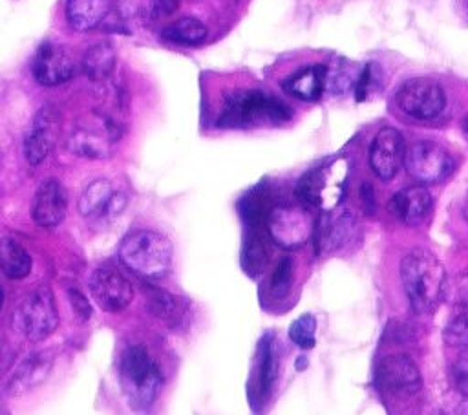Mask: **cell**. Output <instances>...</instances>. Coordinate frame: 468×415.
I'll return each mask as SVG.
<instances>
[{
    "instance_id": "cell-1",
    "label": "cell",
    "mask_w": 468,
    "mask_h": 415,
    "mask_svg": "<svg viewBox=\"0 0 468 415\" xmlns=\"http://www.w3.org/2000/svg\"><path fill=\"white\" fill-rule=\"evenodd\" d=\"M400 278L411 309L417 314L433 313L448 293L446 271L433 252L417 247L400 261Z\"/></svg>"
},
{
    "instance_id": "cell-2",
    "label": "cell",
    "mask_w": 468,
    "mask_h": 415,
    "mask_svg": "<svg viewBox=\"0 0 468 415\" xmlns=\"http://www.w3.org/2000/svg\"><path fill=\"white\" fill-rule=\"evenodd\" d=\"M174 249L166 236L157 230L139 229L124 236L119 247L121 261L135 274L159 280L172 269Z\"/></svg>"
},
{
    "instance_id": "cell-3",
    "label": "cell",
    "mask_w": 468,
    "mask_h": 415,
    "mask_svg": "<svg viewBox=\"0 0 468 415\" xmlns=\"http://www.w3.org/2000/svg\"><path fill=\"white\" fill-rule=\"evenodd\" d=\"M119 377L128 406L135 411L148 410L155 402L163 386V377L157 364L141 346H130L122 353Z\"/></svg>"
},
{
    "instance_id": "cell-4",
    "label": "cell",
    "mask_w": 468,
    "mask_h": 415,
    "mask_svg": "<svg viewBox=\"0 0 468 415\" xmlns=\"http://www.w3.org/2000/svg\"><path fill=\"white\" fill-rule=\"evenodd\" d=\"M289 119L291 110L283 102L258 90H239L230 93L219 113V124L229 128L278 124Z\"/></svg>"
},
{
    "instance_id": "cell-5",
    "label": "cell",
    "mask_w": 468,
    "mask_h": 415,
    "mask_svg": "<svg viewBox=\"0 0 468 415\" xmlns=\"http://www.w3.org/2000/svg\"><path fill=\"white\" fill-rule=\"evenodd\" d=\"M347 174L349 163L344 157L327 161L313 168L300 179L296 194L302 201L318 207L325 212H331L340 205L346 194Z\"/></svg>"
},
{
    "instance_id": "cell-6",
    "label": "cell",
    "mask_w": 468,
    "mask_h": 415,
    "mask_svg": "<svg viewBox=\"0 0 468 415\" xmlns=\"http://www.w3.org/2000/svg\"><path fill=\"white\" fill-rule=\"evenodd\" d=\"M15 329L31 342L46 340L58 325V311L53 291L48 285H37L22 296L13 313Z\"/></svg>"
},
{
    "instance_id": "cell-7",
    "label": "cell",
    "mask_w": 468,
    "mask_h": 415,
    "mask_svg": "<svg viewBox=\"0 0 468 415\" xmlns=\"http://www.w3.org/2000/svg\"><path fill=\"white\" fill-rule=\"evenodd\" d=\"M404 166L408 174L420 185L439 183L452 174L453 157L437 141L424 139V141L413 143L406 150Z\"/></svg>"
},
{
    "instance_id": "cell-8",
    "label": "cell",
    "mask_w": 468,
    "mask_h": 415,
    "mask_svg": "<svg viewBox=\"0 0 468 415\" xmlns=\"http://www.w3.org/2000/svg\"><path fill=\"white\" fill-rule=\"evenodd\" d=\"M397 106L417 121H430L437 117L446 104V95L439 82L424 77L410 79L406 80L397 95H395Z\"/></svg>"
},
{
    "instance_id": "cell-9",
    "label": "cell",
    "mask_w": 468,
    "mask_h": 415,
    "mask_svg": "<svg viewBox=\"0 0 468 415\" xmlns=\"http://www.w3.org/2000/svg\"><path fill=\"white\" fill-rule=\"evenodd\" d=\"M267 230L276 245L283 249H296L309 239L313 232V219L300 205H276L267 214Z\"/></svg>"
},
{
    "instance_id": "cell-10",
    "label": "cell",
    "mask_w": 468,
    "mask_h": 415,
    "mask_svg": "<svg viewBox=\"0 0 468 415\" xmlns=\"http://www.w3.org/2000/svg\"><path fill=\"white\" fill-rule=\"evenodd\" d=\"M88 287L95 303L106 313H119L133 300V287L124 274L112 267H99L90 274Z\"/></svg>"
},
{
    "instance_id": "cell-11",
    "label": "cell",
    "mask_w": 468,
    "mask_h": 415,
    "mask_svg": "<svg viewBox=\"0 0 468 415\" xmlns=\"http://www.w3.org/2000/svg\"><path fill=\"white\" fill-rule=\"evenodd\" d=\"M126 194L117 190L108 179L91 181L79 197V212L86 219L108 221L119 216L126 207Z\"/></svg>"
},
{
    "instance_id": "cell-12",
    "label": "cell",
    "mask_w": 468,
    "mask_h": 415,
    "mask_svg": "<svg viewBox=\"0 0 468 415\" xmlns=\"http://www.w3.org/2000/svg\"><path fill=\"white\" fill-rule=\"evenodd\" d=\"M33 77L42 86H58L68 82L75 73L71 53L57 42H42L33 57Z\"/></svg>"
},
{
    "instance_id": "cell-13",
    "label": "cell",
    "mask_w": 468,
    "mask_h": 415,
    "mask_svg": "<svg viewBox=\"0 0 468 415\" xmlns=\"http://www.w3.org/2000/svg\"><path fill=\"white\" fill-rule=\"evenodd\" d=\"M404 155L406 148L400 132L386 126L380 132H377V135L371 141L369 166L378 179L389 181L397 176L399 168L402 166Z\"/></svg>"
},
{
    "instance_id": "cell-14",
    "label": "cell",
    "mask_w": 468,
    "mask_h": 415,
    "mask_svg": "<svg viewBox=\"0 0 468 415\" xmlns=\"http://www.w3.org/2000/svg\"><path fill=\"white\" fill-rule=\"evenodd\" d=\"M377 378L382 389L397 395H411L420 388L419 369L406 355H389L382 358Z\"/></svg>"
},
{
    "instance_id": "cell-15",
    "label": "cell",
    "mask_w": 468,
    "mask_h": 415,
    "mask_svg": "<svg viewBox=\"0 0 468 415\" xmlns=\"http://www.w3.org/2000/svg\"><path fill=\"white\" fill-rule=\"evenodd\" d=\"M68 210V196L57 179H46L37 188L31 201V218L44 229L57 227Z\"/></svg>"
},
{
    "instance_id": "cell-16",
    "label": "cell",
    "mask_w": 468,
    "mask_h": 415,
    "mask_svg": "<svg viewBox=\"0 0 468 415\" xmlns=\"http://www.w3.org/2000/svg\"><path fill=\"white\" fill-rule=\"evenodd\" d=\"M431 208V196L424 185L404 186L389 199V212L404 225L415 227L426 219Z\"/></svg>"
},
{
    "instance_id": "cell-17",
    "label": "cell",
    "mask_w": 468,
    "mask_h": 415,
    "mask_svg": "<svg viewBox=\"0 0 468 415\" xmlns=\"http://www.w3.org/2000/svg\"><path fill=\"white\" fill-rule=\"evenodd\" d=\"M53 369V355L49 351H38L29 355L18 364L13 377L9 378L7 391L11 395H24L38 388Z\"/></svg>"
},
{
    "instance_id": "cell-18",
    "label": "cell",
    "mask_w": 468,
    "mask_h": 415,
    "mask_svg": "<svg viewBox=\"0 0 468 415\" xmlns=\"http://www.w3.org/2000/svg\"><path fill=\"white\" fill-rule=\"evenodd\" d=\"M327 84V68L322 64L307 66L283 80V91L300 101H316Z\"/></svg>"
},
{
    "instance_id": "cell-19",
    "label": "cell",
    "mask_w": 468,
    "mask_h": 415,
    "mask_svg": "<svg viewBox=\"0 0 468 415\" xmlns=\"http://www.w3.org/2000/svg\"><path fill=\"white\" fill-rule=\"evenodd\" d=\"M53 113L51 110L44 108L37 113L31 130L26 135V143H24V154L26 159L31 165H38L46 159V155L49 154L51 146H53Z\"/></svg>"
},
{
    "instance_id": "cell-20",
    "label": "cell",
    "mask_w": 468,
    "mask_h": 415,
    "mask_svg": "<svg viewBox=\"0 0 468 415\" xmlns=\"http://www.w3.org/2000/svg\"><path fill=\"white\" fill-rule=\"evenodd\" d=\"M112 0H68L66 16L77 31L97 27L110 13Z\"/></svg>"
},
{
    "instance_id": "cell-21",
    "label": "cell",
    "mask_w": 468,
    "mask_h": 415,
    "mask_svg": "<svg viewBox=\"0 0 468 415\" xmlns=\"http://www.w3.org/2000/svg\"><path fill=\"white\" fill-rule=\"evenodd\" d=\"M256 384L252 386L254 391V404H263L271 393L274 377H276V355L272 336H265L258 347L256 358Z\"/></svg>"
},
{
    "instance_id": "cell-22",
    "label": "cell",
    "mask_w": 468,
    "mask_h": 415,
    "mask_svg": "<svg viewBox=\"0 0 468 415\" xmlns=\"http://www.w3.org/2000/svg\"><path fill=\"white\" fill-rule=\"evenodd\" d=\"M0 271L11 280H22L31 272V256L13 238H0Z\"/></svg>"
},
{
    "instance_id": "cell-23",
    "label": "cell",
    "mask_w": 468,
    "mask_h": 415,
    "mask_svg": "<svg viewBox=\"0 0 468 415\" xmlns=\"http://www.w3.org/2000/svg\"><path fill=\"white\" fill-rule=\"evenodd\" d=\"M355 230H356V223L351 214L342 212L333 218L329 216L324 219V225L320 229V245L329 250L340 249L353 239Z\"/></svg>"
},
{
    "instance_id": "cell-24",
    "label": "cell",
    "mask_w": 468,
    "mask_h": 415,
    "mask_svg": "<svg viewBox=\"0 0 468 415\" xmlns=\"http://www.w3.org/2000/svg\"><path fill=\"white\" fill-rule=\"evenodd\" d=\"M205 37H207L205 24L192 16H183V18L168 24L161 33V38L165 42L177 44V46H196V44L203 42Z\"/></svg>"
},
{
    "instance_id": "cell-25",
    "label": "cell",
    "mask_w": 468,
    "mask_h": 415,
    "mask_svg": "<svg viewBox=\"0 0 468 415\" xmlns=\"http://www.w3.org/2000/svg\"><path fill=\"white\" fill-rule=\"evenodd\" d=\"M115 68V51L110 44L101 42L97 46H91L84 59H82V69L90 80H106Z\"/></svg>"
},
{
    "instance_id": "cell-26",
    "label": "cell",
    "mask_w": 468,
    "mask_h": 415,
    "mask_svg": "<svg viewBox=\"0 0 468 415\" xmlns=\"http://www.w3.org/2000/svg\"><path fill=\"white\" fill-rule=\"evenodd\" d=\"M112 143V139L102 137L99 133H93L90 130H75L71 139H69V148L77 154V155H84V157H106L108 155V144Z\"/></svg>"
},
{
    "instance_id": "cell-27",
    "label": "cell",
    "mask_w": 468,
    "mask_h": 415,
    "mask_svg": "<svg viewBox=\"0 0 468 415\" xmlns=\"http://www.w3.org/2000/svg\"><path fill=\"white\" fill-rule=\"evenodd\" d=\"M267 263V245L265 239L254 232L247 238L245 249H243V265L249 272L258 274Z\"/></svg>"
},
{
    "instance_id": "cell-28",
    "label": "cell",
    "mask_w": 468,
    "mask_h": 415,
    "mask_svg": "<svg viewBox=\"0 0 468 415\" xmlns=\"http://www.w3.org/2000/svg\"><path fill=\"white\" fill-rule=\"evenodd\" d=\"M316 320L313 314L305 313L296 318L289 327V338L302 349H311L316 344Z\"/></svg>"
},
{
    "instance_id": "cell-29",
    "label": "cell",
    "mask_w": 468,
    "mask_h": 415,
    "mask_svg": "<svg viewBox=\"0 0 468 415\" xmlns=\"http://www.w3.org/2000/svg\"><path fill=\"white\" fill-rule=\"evenodd\" d=\"M444 340L453 347L468 349V313H461L446 324Z\"/></svg>"
},
{
    "instance_id": "cell-30",
    "label": "cell",
    "mask_w": 468,
    "mask_h": 415,
    "mask_svg": "<svg viewBox=\"0 0 468 415\" xmlns=\"http://www.w3.org/2000/svg\"><path fill=\"white\" fill-rule=\"evenodd\" d=\"M292 282V261L289 258H282L276 265L272 278H271V291L276 296H282L287 293L289 285Z\"/></svg>"
},
{
    "instance_id": "cell-31",
    "label": "cell",
    "mask_w": 468,
    "mask_h": 415,
    "mask_svg": "<svg viewBox=\"0 0 468 415\" xmlns=\"http://www.w3.org/2000/svg\"><path fill=\"white\" fill-rule=\"evenodd\" d=\"M452 378H453V386L459 393H463L464 397H468V349H464L457 360L453 362L452 367Z\"/></svg>"
},
{
    "instance_id": "cell-32",
    "label": "cell",
    "mask_w": 468,
    "mask_h": 415,
    "mask_svg": "<svg viewBox=\"0 0 468 415\" xmlns=\"http://www.w3.org/2000/svg\"><path fill=\"white\" fill-rule=\"evenodd\" d=\"M450 291H452V298H453V303H459V305H466L468 307V269L461 271L455 278H453V283L448 285Z\"/></svg>"
},
{
    "instance_id": "cell-33",
    "label": "cell",
    "mask_w": 468,
    "mask_h": 415,
    "mask_svg": "<svg viewBox=\"0 0 468 415\" xmlns=\"http://www.w3.org/2000/svg\"><path fill=\"white\" fill-rule=\"evenodd\" d=\"M68 296H69V303H71L73 313L77 314V318L82 320V322L88 320L91 316V305L86 300V296L82 293H79L77 289H69Z\"/></svg>"
},
{
    "instance_id": "cell-34",
    "label": "cell",
    "mask_w": 468,
    "mask_h": 415,
    "mask_svg": "<svg viewBox=\"0 0 468 415\" xmlns=\"http://www.w3.org/2000/svg\"><path fill=\"white\" fill-rule=\"evenodd\" d=\"M367 84H369V68H366V69L362 71V75L358 77V80H356V99H358V101H362V99L366 97V93H367Z\"/></svg>"
},
{
    "instance_id": "cell-35",
    "label": "cell",
    "mask_w": 468,
    "mask_h": 415,
    "mask_svg": "<svg viewBox=\"0 0 468 415\" xmlns=\"http://www.w3.org/2000/svg\"><path fill=\"white\" fill-rule=\"evenodd\" d=\"M464 218L468 221V197H466V203H464Z\"/></svg>"
},
{
    "instance_id": "cell-36",
    "label": "cell",
    "mask_w": 468,
    "mask_h": 415,
    "mask_svg": "<svg viewBox=\"0 0 468 415\" xmlns=\"http://www.w3.org/2000/svg\"><path fill=\"white\" fill-rule=\"evenodd\" d=\"M2 302H4V293H2V289H0V307H2Z\"/></svg>"
},
{
    "instance_id": "cell-37",
    "label": "cell",
    "mask_w": 468,
    "mask_h": 415,
    "mask_svg": "<svg viewBox=\"0 0 468 415\" xmlns=\"http://www.w3.org/2000/svg\"><path fill=\"white\" fill-rule=\"evenodd\" d=\"M466 124H468V117H466Z\"/></svg>"
},
{
    "instance_id": "cell-38",
    "label": "cell",
    "mask_w": 468,
    "mask_h": 415,
    "mask_svg": "<svg viewBox=\"0 0 468 415\" xmlns=\"http://www.w3.org/2000/svg\"><path fill=\"white\" fill-rule=\"evenodd\" d=\"M0 415H2V410H0Z\"/></svg>"
}]
</instances>
